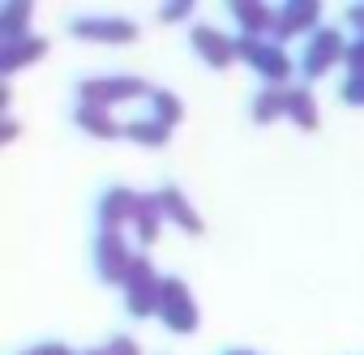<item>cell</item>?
Masks as SVG:
<instances>
[{
  "label": "cell",
  "instance_id": "14",
  "mask_svg": "<svg viewBox=\"0 0 364 355\" xmlns=\"http://www.w3.org/2000/svg\"><path fill=\"white\" fill-rule=\"evenodd\" d=\"M232 18L240 22V31L249 39H266L274 35V9L270 5H253V0H240V5H232Z\"/></svg>",
  "mask_w": 364,
  "mask_h": 355
},
{
  "label": "cell",
  "instance_id": "18",
  "mask_svg": "<svg viewBox=\"0 0 364 355\" xmlns=\"http://www.w3.org/2000/svg\"><path fill=\"white\" fill-rule=\"evenodd\" d=\"M124 137L137 141V146H167V141H171V129H167L163 120L146 116V120H129V124H124Z\"/></svg>",
  "mask_w": 364,
  "mask_h": 355
},
{
  "label": "cell",
  "instance_id": "15",
  "mask_svg": "<svg viewBox=\"0 0 364 355\" xmlns=\"http://www.w3.org/2000/svg\"><path fill=\"white\" fill-rule=\"evenodd\" d=\"M253 124H274L279 116H287V86H266L253 94Z\"/></svg>",
  "mask_w": 364,
  "mask_h": 355
},
{
  "label": "cell",
  "instance_id": "17",
  "mask_svg": "<svg viewBox=\"0 0 364 355\" xmlns=\"http://www.w3.org/2000/svg\"><path fill=\"white\" fill-rule=\"evenodd\" d=\"M31 5H0V43L31 39Z\"/></svg>",
  "mask_w": 364,
  "mask_h": 355
},
{
  "label": "cell",
  "instance_id": "27",
  "mask_svg": "<svg viewBox=\"0 0 364 355\" xmlns=\"http://www.w3.org/2000/svg\"><path fill=\"white\" fill-rule=\"evenodd\" d=\"M14 137H18V120L9 116V120H5V141H14Z\"/></svg>",
  "mask_w": 364,
  "mask_h": 355
},
{
  "label": "cell",
  "instance_id": "3",
  "mask_svg": "<svg viewBox=\"0 0 364 355\" xmlns=\"http://www.w3.org/2000/svg\"><path fill=\"white\" fill-rule=\"evenodd\" d=\"M150 82L133 77V73H107V77H82L77 82V99L82 103H99V107H112V103H124V99H137L146 94L150 99Z\"/></svg>",
  "mask_w": 364,
  "mask_h": 355
},
{
  "label": "cell",
  "instance_id": "2",
  "mask_svg": "<svg viewBox=\"0 0 364 355\" xmlns=\"http://www.w3.org/2000/svg\"><path fill=\"white\" fill-rule=\"evenodd\" d=\"M159 300H163V278L154 274L150 257H133L129 274H124V312L129 317H159Z\"/></svg>",
  "mask_w": 364,
  "mask_h": 355
},
{
  "label": "cell",
  "instance_id": "1",
  "mask_svg": "<svg viewBox=\"0 0 364 355\" xmlns=\"http://www.w3.org/2000/svg\"><path fill=\"white\" fill-rule=\"evenodd\" d=\"M236 56L266 82V86H283L300 65L283 52V43H274V39H249V35H240L236 39Z\"/></svg>",
  "mask_w": 364,
  "mask_h": 355
},
{
  "label": "cell",
  "instance_id": "11",
  "mask_svg": "<svg viewBox=\"0 0 364 355\" xmlns=\"http://www.w3.org/2000/svg\"><path fill=\"white\" fill-rule=\"evenodd\" d=\"M159 206H163V214L180 227V231H189V236H202V219H198V210L189 206V197L180 193L176 185H167V189H159Z\"/></svg>",
  "mask_w": 364,
  "mask_h": 355
},
{
  "label": "cell",
  "instance_id": "5",
  "mask_svg": "<svg viewBox=\"0 0 364 355\" xmlns=\"http://www.w3.org/2000/svg\"><path fill=\"white\" fill-rule=\"evenodd\" d=\"M159 321H163L167 329H176V334H193V329H198V304H193L185 278H163Z\"/></svg>",
  "mask_w": 364,
  "mask_h": 355
},
{
  "label": "cell",
  "instance_id": "13",
  "mask_svg": "<svg viewBox=\"0 0 364 355\" xmlns=\"http://www.w3.org/2000/svg\"><path fill=\"white\" fill-rule=\"evenodd\" d=\"M73 120H77V129H82V133L103 137V141H112V137H120V133H124V124H116V120H112V111H107V107H99V103H77Z\"/></svg>",
  "mask_w": 364,
  "mask_h": 355
},
{
  "label": "cell",
  "instance_id": "23",
  "mask_svg": "<svg viewBox=\"0 0 364 355\" xmlns=\"http://www.w3.org/2000/svg\"><path fill=\"white\" fill-rule=\"evenodd\" d=\"M107 355H141V346H137L129 334H116V338L107 342Z\"/></svg>",
  "mask_w": 364,
  "mask_h": 355
},
{
  "label": "cell",
  "instance_id": "25",
  "mask_svg": "<svg viewBox=\"0 0 364 355\" xmlns=\"http://www.w3.org/2000/svg\"><path fill=\"white\" fill-rule=\"evenodd\" d=\"M189 13H193L189 0H176V5H163V13H159V18H163V22H171V18H189Z\"/></svg>",
  "mask_w": 364,
  "mask_h": 355
},
{
  "label": "cell",
  "instance_id": "28",
  "mask_svg": "<svg viewBox=\"0 0 364 355\" xmlns=\"http://www.w3.org/2000/svg\"><path fill=\"white\" fill-rule=\"evenodd\" d=\"M223 355H257V351H245V346H232V351H223Z\"/></svg>",
  "mask_w": 364,
  "mask_h": 355
},
{
  "label": "cell",
  "instance_id": "19",
  "mask_svg": "<svg viewBox=\"0 0 364 355\" xmlns=\"http://www.w3.org/2000/svg\"><path fill=\"white\" fill-rule=\"evenodd\" d=\"M287 116H291L300 129H309V133L317 129V103H313V94H309L304 86H291V90H287Z\"/></svg>",
  "mask_w": 364,
  "mask_h": 355
},
{
  "label": "cell",
  "instance_id": "9",
  "mask_svg": "<svg viewBox=\"0 0 364 355\" xmlns=\"http://www.w3.org/2000/svg\"><path fill=\"white\" fill-rule=\"evenodd\" d=\"M189 43H193V52H198L210 69H228V65L236 60V39H228V35L215 31V26H193Z\"/></svg>",
  "mask_w": 364,
  "mask_h": 355
},
{
  "label": "cell",
  "instance_id": "12",
  "mask_svg": "<svg viewBox=\"0 0 364 355\" xmlns=\"http://www.w3.org/2000/svg\"><path fill=\"white\" fill-rule=\"evenodd\" d=\"M43 52H48V39H43V35H31V39H22V43H0V73L14 77V73L26 69L31 60H43Z\"/></svg>",
  "mask_w": 364,
  "mask_h": 355
},
{
  "label": "cell",
  "instance_id": "7",
  "mask_svg": "<svg viewBox=\"0 0 364 355\" xmlns=\"http://www.w3.org/2000/svg\"><path fill=\"white\" fill-rule=\"evenodd\" d=\"M73 39L82 43H137V22L124 18H77L69 26Z\"/></svg>",
  "mask_w": 364,
  "mask_h": 355
},
{
  "label": "cell",
  "instance_id": "20",
  "mask_svg": "<svg viewBox=\"0 0 364 355\" xmlns=\"http://www.w3.org/2000/svg\"><path fill=\"white\" fill-rule=\"evenodd\" d=\"M150 107H154V120H163L167 129H176L185 120V103H180L171 90H150Z\"/></svg>",
  "mask_w": 364,
  "mask_h": 355
},
{
  "label": "cell",
  "instance_id": "26",
  "mask_svg": "<svg viewBox=\"0 0 364 355\" xmlns=\"http://www.w3.org/2000/svg\"><path fill=\"white\" fill-rule=\"evenodd\" d=\"M347 22L360 26V35H364V5H347Z\"/></svg>",
  "mask_w": 364,
  "mask_h": 355
},
{
  "label": "cell",
  "instance_id": "22",
  "mask_svg": "<svg viewBox=\"0 0 364 355\" xmlns=\"http://www.w3.org/2000/svg\"><path fill=\"white\" fill-rule=\"evenodd\" d=\"M338 94H343V103H347V107H364V73H360V77H347Z\"/></svg>",
  "mask_w": 364,
  "mask_h": 355
},
{
  "label": "cell",
  "instance_id": "6",
  "mask_svg": "<svg viewBox=\"0 0 364 355\" xmlns=\"http://www.w3.org/2000/svg\"><path fill=\"white\" fill-rule=\"evenodd\" d=\"M129 266H133V253H129L124 236H120V231H99V236H95V274H99L103 283L124 287Z\"/></svg>",
  "mask_w": 364,
  "mask_h": 355
},
{
  "label": "cell",
  "instance_id": "16",
  "mask_svg": "<svg viewBox=\"0 0 364 355\" xmlns=\"http://www.w3.org/2000/svg\"><path fill=\"white\" fill-rule=\"evenodd\" d=\"M163 206H159V197H137V210H133V231H137V240L141 244H154L159 240V227H163Z\"/></svg>",
  "mask_w": 364,
  "mask_h": 355
},
{
  "label": "cell",
  "instance_id": "4",
  "mask_svg": "<svg viewBox=\"0 0 364 355\" xmlns=\"http://www.w3.org/2000/svg\"><path fill=\"white\" fill-rule=\"evenodd\" d=\"M347 56V43H343V35L334 31V26H321L317 35H309V43H304V52H300V73L309 77V82H317V77H326L338 60Z\"/></svg>",
  "mask_w": 364,
  "mask_h": 355
},
{
  "label": "cell",
  "instance_id": "24",
  "mask_svg": "<svg viewBox=\"0 0 364 355\" xmlns=\"http://www.w3.org/2000/svg\"><path fill=\"white\" fill-rule=\"evenodd\" d=\"M22 355H82V351H73V346H65V342H39V346H31V351H22Z\"/></svg>",
  "mask_w": 364,
  "mask_h": 355
},
{
  "label": "cell",
  "instance_id": "8",
  "mask_svg": "<svg viewBox=\"0 0 364 355\" xmlns=\"http://www.w3.org/2000/svg\"><path fill=\"white\" fill-rule=\"evenodd\" d=\"M317 18H321V9L317 5H304V0H296V5H279L274 9V43H287V39H296V35H317L321 26H317Z\"/></svg>",
  "mask_w": 364,
  "mask_h": 355
},
{
  "label": "cell",
  "instance_id": "21",
  "mask_svg": "<svg viewBox=\"0 0 364 355\" xmlns=\"http://www.w3.org/2000/svg\"><path fill=\"white\" fill-rule=\"evenodd\" d=\"M343 65H347V77H360V73H364V35L347 43V56H343Z\"/></svg>",
  "mask_w": 364,
  "mask_h": 355
},
{
  "label": "cell",
  "instance_id": "10",
  "mask_svg": "<svg viewBox=\"0 0 364 355\" xmlns=\"http://www.w3.org/2000/svg\"><path fill=\"white\" fill-rule=\"evenodd\" d=\"M133 210H137V193H129L124 185L103 189V197H99V231H120L124 223H133Z\"/></svg>",
  "mask_w": 364,
  "mask_h": 355
},
{
  "label": "cell",
  "instance_id": "29",
  "mask_svg": "<svg viewBox=\"0 0 364 355\" xmlns=\"http://www.w3.org/2000/svg\"><path fill=\"white\" fill-rule=\"evenodd\" d=\"M82 355H107V346H90V351H82Z\"/></svg>",
  "mask_w": 364,
  "mask_h": 355
}]
</instances>
